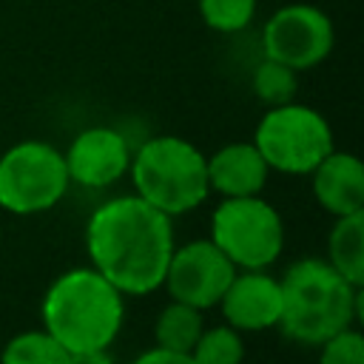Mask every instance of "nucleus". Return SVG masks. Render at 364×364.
Here are the masks:
<instances>
[{
	"mask_svg": "<svg viewBox=\"0 0 364 364\" xmlns=\"http://www.w3.org/2000/svg\"><path fill=\"white\" fill-rule=\"evenodd\" d=\"M173 245L171 216L136 193L102 202L85 225L91 267L122 296H148L159 290Z\"/></svg>",
	"mask_w": 364,
	"mask_h": 364,
	"instance_id": "obj_1",
	"label": "nucleus"
},
{
	"mask_svg": "<svg viewBox=\"0 0 364 364\" xmlns=\"http://www.w3.org/2000/svg\"><path fill=\"white\" fill-rule=\"evenodd\" d=\"M43 330H48L68 353L111 347L122 330L125 299L94 267H71L60 273L43 296Z\"/></svg>",
	"mask_w": 364,
	"mask_h": 364,
	"instance_id": "obj_2",
	"label": "nucleus"
},
{
	"mask_svg": "<svg viewBox=\"0 0 364 364\" xmlns=\"http://www.w3.org/2000/svg\"><path fill=\"white\" fill-rule=\"evenodd\" d=\"M279 330L299 344L318 347L333 333L353 327L361 313V287L350 284L327 259H299L279 279Z\"/></svg>",
	"mask_w": 364,
	"mask_h": 364,
	"instance_id": "obj_3",
	"label": "nucleus"
},
{
	"mask_svg": "<svg viewBox=\"0 0 364 364\" xmlns=\"http://www.w3.org/2000/svg\"><path fill=\"white\" fill-rule=\"evenodd\" d=\"M128 173L136 196L171 219L199 208L208 193V156L188 139L162 134L145 139L131 154Z\"/></svg>",
	"mask_w": 364,
	"mask_h": 364,
	"instance_id": "obj_4",
	"label": "nucleus"
},
{
	"mask_svg": "<svg viewBox=\"0 0 364 364\" xmlns=\"http://www.w3.org/2000/svg\"><path fill=\"white\" fill-rule=\"evenodd\" d=\"M253 145L270 171L290 176H307L336 148L333 128L324 114L296 100L270 105L262 114L253 131Z\"/></svg>",
	"mask_w": 364,
	"mask_h": 364,
	"instance_id": "obj_5",
	"label": "nucleus"
},
{
	"mask_svg": "<svg viewBox=\"0 0 364 364\" xmlns=\"http://www.w3.org/2000/svg\"><path fill=\"white\" fill-rule=\"evenodd\" d=\"M236 270H264L284 247V222L279 210L256 196H228L210 216L208 236Z\"/></svg>",
	"mask_w": 364,
	"mask_h": 364,
	"instance_id": "obj_6",
	"label": "nucleus"
},
{
	"mask_svg": "<svg viewBox=\"0 0 364 364\" xmlns=\"http://www.w3.org/2000/svg\"><path fill=\"white\" fill-rule=\"evenodd\" d=\"M63 151L43 139H23L0 156V208L17 216L51 210L68 191Z\"/></svg>",
	"mask_w": 364,
	"mask_h": 364,
	"instance_id": "obj_7",
	"label": "nucleus"
},
{
	"mask_svg": "<svg viewBox=\"0 0 364 364\" xmlns=\"http://www.w3.org/2000/svg\"><path fill=\"white\" fill-rule=\"evenodd\" d=\"M336 28L324 9L313 3H284L262 26V57L307 71L333 51Z\"/></svg>",
	"mask_w": 364,
	"mask_h": 364,
	"instance_id": "obj_8",
	"label": "nucleus"
},
{
	"mask_svg": "<svg viewBox=\"0 0 364 364\" xmlns=\"http://www.w3.org/2000/svg\"><path fill=\"white\" fill-rule=\"evenodd\" d=\"M233 276H236V264L210 239H193L179 247L173 245L162 287L171 293L173 301H185L191 307L208 310L219 304Z\"/></svg>",
	"mask_w": 364,
	"mask_h": 364,
	"instance_id": "obj_9",
	"label": "nucleus"
},
{
	"mask_svg": "<svg viewBox=\"0 0 364 364\" xmlns=\"http://www.w3.org/2000/svg\"><path fill=\"white\" fill-rule=\"evenodd\" d=\"M63 159L71 182L82 188H108L128 173L131 145L117 128L91 125L71 139Z\"/></svg>",
	"mask_w": 364,
	"mask_h": 364,
	"instance_id": "obj_10",
	"label": "nucleus"
},
{
	"mask_svg": "<svg viewBox=\"0 0 364 364\" xmlns=\"http://www.w3.org/2000/svg\"><path fill=\"white\" fill-rule=\"evenodd\" d=\"M225 324L239 333H262L279 324L282 316V284L264 270H236L219 299Z\"/></svg>",
	"mask_w": 364,
	"mask_h": 364,
	"instance_id": "obj_11",
	"label": "nucleus"
},
{
	"mask_svg": "<svg viewBox=\"0 0 364 364\" xmlns=\"http://www.w3.org/2000/svg\"><path fill=\"white\" fill-rule=\"evenodd\" d=\"M316 202L333 216L364 213V165L350 151H330L310 173Z\"/></svg>",
	"mask_w": 364,
	"mask_h": 364,
	"instance_id": "obj_12",
	"label": "nucleus"
},
{
	"mask_svg": "<svg viewBox=\"0 0 364 364\" xmlns=\"http://www.w3.org/2000/svg\"><path fill=\"white\" fill-rule=\"evenodd\" d=\"M270 168L253 139H239L216 148L208 156V185L210 191L228 196H256L262 193Z\"/></svg>",
	"mask_w": 364,
	"mask_h": 364,
	"instance_id": "obj_13",
	"label": "nucleus"
},
{
	"mask_svg": "<svg viewBox=\"0 0 364 364\" xmlns=\"http://www.w3.org/2000/svg\"><path fill=\"white\" fill-rule=\"evenodd\" d=\"M327 262L350 284H364V213L336 216V225L327 236Z\"/></svg>",
	"mask_w": 364,
	"mask_h": 364,
	"instance_id": "obj_14",
	"label": "nucleus"
},
{
	"mask_svg": "<svg viewBox=\"0 0 364 364\" xmlns=\"http://www.w3.org/2000/svg\"><path fill=\"white\" fill-rule=\"evenodd\" d=\"M205 330V318L199 307H191L185 301H173L165 304L154 321V338L156 347L165 350H176V353H191V347L196 344L199 333Z\"/></svg>",
	"mask_w": 364,
	"mask_h": 364,
	"instance_id": "obj_15",
	"label": "nucleus"
},
{
	"mask_svg": "<svg viewBox=\"0 0 364 364\" xmlns=\"http://www.w3.org/2000/svg\"><path fill=\"white\" fill-rule=\"evenodd\" d=\"M0 364H68V350L48 330H26L6 341Z\"/></svg>",
	"mask_w": 364,
	"mask_h": 364,
	"instance_id": "obj_16",
	"label": "nucleus"
},
{
	"mask_svg": "<svg viewBox=\"0 0 364 364\" xmlns=\"http://www.w3.org/2000/svg\"><path fill=\"white\" fill-rule=\"evenodd\" d=\"M250 85H253V94L270 108V105H284L290 100H296V91H299V71H293L290 65L284 63H276L270 57H262L253 68V77H250Z\"/></svg>",
	"mask_w": 364,
	"mask_h": 364,
	"instance_id": "obj_17",
	"label": "nucleus"
},
{
	"mask_svg": "<svg viewBox=\"0 0 364 364\" xmlns=\"http://www.w3.org/2000/svg\"><path fill=\"white\" fill-rule=\"evenodd\" d=\"M191 358L196 364H242L245 361V341L242 333L230 324L205 327L191 347Z\"/></svg>",
	"mask_w": 364,
	"mask_h": 364,
	"instance_id": "obj_18",
	"label": "nucleus"
},
{
	"mask_svg": "<svg viewBox=\"0 0 364 364\" xmlns=\"http://www.w3.org/2000/svg\"><path fill=\"white\" fill-rule=\"evenodd\" d=\"M259 0H196L202 23L216 34H239L256 17Z\"/></svg>",
	"mask_w": 364,
	"mask_h": 364,
	"instance_id": "obj_19",
	"label": "nucleus"
},
{
	"mask_svg": "<svg viewBox=\"0 0 364 364\" xmlns=\"http://www.w3.org/2000/svg\"><path fill=\"white\" fill-rule=\"evenodd\" d=\"M318 364H364V338L355 327H344L318 344Z\"/></svg>",
	"mask_w": 364,
	"mask_h": 364,
	"instance_id": "obj_20",
	"label": "nucleus"
},
{
	"mask_svg": "<svg viewBox=\"0 0 364 364\" xmlns=\"http://www.w3.org/2000/svg\"><path fill=\"white\" fill-rule=\"evenodd\" d=\"M131 364H196L191 358V353H176V350H165V347H151L142 355H136Z\"/></svg>",
	"mask_w": 364,
	"mask_h": 364,
	"instance_id": "obj_21",
	"label": "nucleus"
},
{
	"mask_svg": "<svg viewBox=\"0 0 364 364\" xmlns=\"http://www.w3.org/2000/svg\"><path fill=\"white\" fill-rule=\"evenodd\" d=\"M68 364H117V358L111 355V347H97V350L68 353Z\"/></svg>",
	"mask_w": 364,
	"mask_h": 364,
	"instance_id": "obj_22",
	"label": "nucleus"
}]
</instances>
